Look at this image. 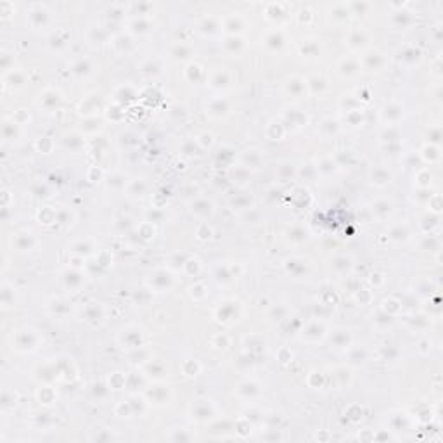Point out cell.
Returning a JSON list of instances; mask_svg holds the SVG:
<instances>
[{
    "mask_svg": "<svg viewBox=\"0 0 443 443\" xmlns=\"http://www.w3.org/2000/svg\"><path fill=\"white\" fill-rule=\"evenodd\" d=\"M14 343H16V348L21 350V352H32L38 344V336H36V332L28 331V329L16 331V334L12 336V344Z\"/></svg>",
    "mask_w": 443,
    "mask_h": 443,
    "instance_id": "obj_1",
    "label": "cell"
},
{
    "mask_svg": "<svg viewBox=\"0 0 443 443\" xmlns=\"http://www.w3.org/2000/svg\"><path fill=\"white\" fill-rule=\"evenodd\" d=\"M11 244L17 251H32V249L36 248L38 242H36V238L33 236V232H30V230H19V232L12 234Z\"/></svg>",
    "mask_w": 443,
    "mask_h": 443,
    "instance_id": "obj_2",
    "label": "cell"
},
{
    "mask_svg": "<svg viewBox=\"0 0 443 443\" xmlns=\"http://www.w3.org/2000/svg\"><path fill=\"white\" fill-rule=\"evenodd\" d=\"M215 415V407L211 405L210 400H198L192 405V417L198 421H208Z\"/></svg>",
    "mask_w": 443,
    "mask_h": 443,
    "instance_id": "obj_3",
    "label": "cell"
},
{
    "mask_svg": "<svg viewBox=\"0 0 443 443\" xmlns=\"http://www.w3.org/2000/svg\"><path fill=\"white\" fill-rule=\"evenodd\" d=\"M61 101H63V97H61L59 92L54 90V88H47L45 92L40 94L38 104H40V107H44V109H47V111H52L54 107H59Z\"/></svg>",
    "mask_w": 443,
    "mask_h": 443,
    "instance_id": "obj_4",
    "label": "cell"
},
{
    "mask_svg": "<svg viewBox=\"0 0 443 443\" xmlns=\"http://www.w3.org/2000/svg\"><path fill=\"white\" fill-rule=\"evenodd\" d=\"M206 113H210L211 116H215V118H222V116L229 115L230 111V106L229 102H227L225 99H222V97H217V99H211L210 104H208V107H206Z\"/></svg>",
    "mask_w": 443,
    "mask_h": 443,
    "instance_id": "obj_5",
    "label": "cell"
},
{
    "mask_svg": "<svg viewBox=\"0 0 443 443\" xmlns=\"http://www.w3.org/2000/svg\"><path fill=\"white\" fill-rule=\"evenodd\" d=\"M49 21H51V16H49V11L44 7V5H35V7L30 11V23H32L35 28L45 26Z\"/></svg>",
    "mask_w": 443,
    "mask_h": 443,
    "instance_id": "obj_6",
    "label": "cell"
},
{
    "mask_svg": "<svg viewBox=\"0 0 443 443\" xmlns=\"http://www.w3.org/2000/svg\"><path fill=\"white\" fill-rule=\"evenodd\" d=\"M305 90H307V82L298 78V76H291V78L286 82V92H288L289 95L296 97V99H300L301 95L305 94Z\"/></svg>",
    "mask_w": 443,
    "mask_h": 443,
    "instance_id": "obj_7",
    "label": "cell"
},
{
    "mask_svg": "<svg viewBox=\"0 0 443 443\" xmlns=\"http://www.w3.org/2000/svg\"><path fill=\"white\" fill-rule=\"evenodd\" d=\"M19 123L14 121L12 118H4L2 121V137L5 140H16L19 137Z\"/></svg>",
    "mask_w": 443,
    "mask_h": 443,
    "instance_id": "obj_8",
    "label": "cell"
},
{
    "mask_svg": "<svg viewBox=\"0 0 443 443\" xmlns=\"http://www.w3.org/2000/svg\"><path fill=\"white\" fill-rule=\"evenodd\" d=\"M381 115H383V118H384V121L386 123H395L402 118V115H404V107L398 106V104H395V102H390L383 107Z\"/></svg>",
    "mask_w": 443,
    "mask_h": 443,
    "instance_id": "obj_9",
    "label": "cell"
},
{
    "mask_svg": "<svg viewBox=\"0 0 443 443\" xmlns=\"http://www.w3.org/2000/svg\"><path fill=\"white\" fill-rule=\"evenodd\" d=\"M223 28L230 35H238V33H241L244 30V21H242V17L239 14H230L223 21Z\"/></svg>",
    "mask_w": 443,
    "mask_h": 443,
    "instance_id": "obj_10",
    "label": "cell"
},
{
    "mask_svg": "<svg viewBox=\"0 0 443 443\" xmlns=\"http://www.w3.org/2000/svg\"><path fill=\"white\" fill-rule=\"evenodd\" d=\"M192 213L198 215V217H210L211 213H213V203L208 201V199H198L196 203H192Z\"/></svg>",
    "mask_w": 443,
    "mask_h": 443,
    "instance_id": "obj_11",
    "label": "cell"
},
{
    "mask_svg": "<svg viewBox=\"0 0 443 443\" xmlns=\"http://www.w3.org/2000/svg\"><path fill=\"white\" fill-rule=\"evenodd\" d=\"M367 42H369V36L364 30H352V32H350L348 44L352 45V47L360 49V47H364V45H367Z\"/></svg>",
    "mask_w": 443,
    "mask_h": 443,
    "instance_id": "obj_12",
    "label": "cell"
},
{
    "mask_svg": "<svg viewBox=\"0 0 443 443\" xmlns=\"http://www.w3.org/2000/svg\"><path fill=\"white\" fill-rule=\"evenodd\" d=\"M393 211V204L390 201H384V199H381V201H376L374 203V206H372V213L376 215L377 218H386L390 217Z\"/></svg>",
    "mask_w": 443,
    "mask_h": 443,
    "instance_id": "obj_13",
    "label": "cell"
},
{
    "mask_svg": "<svg viewBox=\"0 0 443 443\" xmlns=\"http://www.w3.org/2000/svg\"><path fill=\"white\" fill-rule=\"evenodd\" d=\"M265 45L272 51H279L284 45V35L281 32H270L265 36Z\"/></svg>",
    "mask_w": 443,
    "mask_h": 443,
    "instance_id": "obj_14",
    "label": "cell"
},
{
    "mask_svg": "<svg viewBox=\"0 0 443 443\" xmlns=\"http://www.w3.org/2000/svg\"><path fill=\"white\" fill-rule=\"evenodd\" d=\"M338 69H340L341 75H355L360 69V63L357 59H352V57H346L340 63Z\"/></svg>",
    "mask_w": 443,
    "mask_h": 443,
    "instance_id": "obj_15",
    "label": "cell"
},
{
    "mask_svg": "<svg viewBox=\"0 0 443 443\" xmlns=\"http://www.w3.org/2000/svg\"><path fill=\"white\" fill-rule=\"evenodd\" d=\"M230 85V76L225 69H220V71L213 73L211 76V87L213 88H225Z\"/></svg>",
    "mask_w": 443,
    "mask_h": 443,
    "instance_id": "obj_16",
    "label": "cell"
},
{
    "mask_svg": "<svg viewBox=\"0 0 443 443\" xmlns=\"http://www.w3.org/2000/svg\"><path fill=\"white\" fill-rule=\"evenodd\" d=\"M170 55L173 57V59H177V61L189 59L190 55H192V49H190L189 45H186V44H175L173 47H171Z\"/></svg>",
    "mask_w": 443,
    "mask_h": 443,
    "instance_id": "obj_17",
    "label": "cell"
},
{
    "mask_svg": "<svg viewBox=\"0 0 443 443\" xmlns=\"http://www.w3.org/2000/svg\"><path fill=\"white\" fill-rule=\"evenodd\" d=\"M64 282L69 289H78L80 284L83 282L82 279V273L76 272V270H66L64 272Z\"/></svg>",
    "mask_w": 443,
    "mask_h": 443,
    "instance_id": "obj_18",
    "label": "cell"
},
{
    "mask_svg": "<svg viewBox=\"0 0 443 443\" xmlns=\"http://www.w3.org/2000/svg\"><path fill=\"white\" fill-rule=\"evenodd\" d=\"M350 340L352 338H350L348 331H344V329H340V331H336L332 334V343H334L336 348H348Z\"/></svg>",
    "mask_w": 443,
    "mask_h": 443,
    "instance_id": "obj_19",
    "label": "cell"
},
{
    "mask_svg": "<svg viewBox=\"0 0 443 443\" xmlns=\"http://www.w3.org/2000/svg\"><path fill=\"white\" fill-rule=\"evenodd\" d=\"M383 64H384V57L379 54V52H371V54L365 55V59H364V66L369 68V69H372V68H374V69H379Z\"/></svg>",
    "mask_w": 443,
    "mask_h": 443,
    "instance_id": "obj_20",
    "label": "cell"
},
{
    "mask_svg": "<svg viewBox=\"0 0 443 443\" xmlns=\"http://www.w3.org/2000/svg\"><path fill=\"white\" fill-rule=\"evenodd\" d=\"M390 178H392V175L388 173L384 168H376V170H372L371 180H372V184H376V186H386V184H390Z\"/></svg>",
    "mask_w": 443,
    "mask_h": 443,
    "instance_id": "obj_21",
    "label": "cell"
},
{
    "mask_svg": "<svg viewBox=\"0 0 443 443\" xmlns=\"http://www.w3.org/2000/svg\"><path fill=\"white\" fill-rule=\"evenodd\" d=\"M63 144H64V147H68V149L76 151V149L82 147L83 140L78 134H66L64 135V138H63Z\"/></svg>",
    "mask_w": 443,
    "mask_h": 443,
    "instance_id": "obj_22",
    "label": "cell"
},
{
    "mask_svg": "<svg viewBox=\"0 0 443 443\" xmlns=\"http://www.w3.org/2000/svg\"><path fill=\"white\" fill-rule=\"evenodd\" d=\"M73 73L78 76H87L92 73V64L87 59H80L73 64Z\"/></svg>",
    "mask_w": 443,
    "mask_h": 443,
    "instance_id": "obj_23",
    "label": "cell"
},
{
    "mask_svg": "<svg viewBox=\"0 0 443 443\" xmlns=\"http://www.w3.org/2000/svg\"><path fill=\"white\" fill-rule=\"evenodd\" d=\"M332 267H334V270H338V272H341V273L348 272V270L352 269V258H350V256H338V258H334V261H332Z\"/></svg>",
    "mask_w": 443,
    "mask_h": 443,
    "instance_id": "obj_24",
    "label": "cell"
},
{
    "mask_svg": "<svg viewBox=\"0 0 443 443\" xmlns=\"http://www.w3.org/2000/svg\"><path fill=\"white\" fill-rule=\"evenodd\" d=\"M288 238L291 239V241L294 242H301L307 239V230L303 229V227L300 225H293L291 229L288 230Z\"/></svg>",
    "mask_w": 443,
    "mask_h": 443,
    "instance_id": "obj_25",
    "label": "cell"
},
{
    "mask_svg": "<svg viewBox=\"0 0 443 443\" xmlns=\"http://www.w3.org/2000/svg\"><path fill=\"white\" fill-rule=\"evenodd\" d=\"M369 358L367 352H365L364 348H353L352 352H350V360H352L355 365H360V364H365V360Z\"/></svg>",
    "mask_w": 443,
    "mask_h": 443,
    "instance_id": "obj_26",
    "label": "cell"
},
{
    "mask_svg": "<svg viewBox=\"0 0 443 443\" xmlns=\"http://www.w3.org/2000/svg\"><path fill=\"white\" fill-rule=\"evenodd\" d=\"M199 30L203 33H208V35H213L215 32L218 30V23L213 19V17H204V19L199 23Z\"/></svg>",
    "mask_w": 443,
    "mask_h": 443,
    "instance_id": "obj_27",
    "label": "cell"
},
{
    "mask_svg": "<svg viewBox=\"0 0 443 443\" xmlns=\"http://www.w3.org/2000/svg\"><path fill=\"white\" fill-rule=\"evenodd\" d=\"M244 163L248 165L246 168H249V166L260 168V165H261V156L258 154V151H246V154H244Z\"/></svg>",
    "mask_w": 443,
    "mask_h": 443,
    "instance_id": "obj_28",
    "label": "cell"
},
{
    "mask_svg": "<svg viewBox=\"0 0 443 443\" xmlns=\"http://www.w3.org/2000/svg\"><path fill=\"white\" fill-rule=\"evenodd\" d=\"M239 392L244 393L246 396H255L260 393V386L256 383H253V381H248V383H242L239 386Z\"/></svg>",
    "mask_w": 443,
    "mask_h": 443,
    "instance_id": "obj_29",
    "label": "cell"
},
{
    "mask_svg": "<svg viewBox=\"0 0 443 443\" xmlns=\"http://www.w3.org/2000/svg\"><path fill=\"white\" fill-rule=\"evenodd\" d=\"M334 170H336V163L332 161V158H322L321 161H319V171H321V173L329 175Z\"/></svg>",
    "mask_w": 443,
    "mask_h": 443,
    "instance_id": "obj_30",
    "label": "cell"
},
{
    "mask_svg": "<svg viewBox=\"0 0 443 443\" xmlns=\"http://www.w3.org/2000/svg\"><path fill=\"white\" fill-rule=\"evenodd\" d=\"M182 151L186 153L187 156H198L199 154L198 142H194V140H187V142H184Z\"/></svg>",
    "mask_w": 443,
    "mask_h": 443,
    "instance_id": "obj_31",
    "label": "cell"
},
{
    "mask_svg": "<svg viewBox=\"0 0 443 443\" xmlns=\"http://www.w3.org/2000/svg\"><path fill=\"white\" fill-rule=\"evenodd\" d=\"M393 239H402V241H405L409 236L407 229L405 227H395V229H392V234H390Z\"/></svg>",
    "mask_w": 443,
    "mask_h": 443,
    "instance_id": "obj_32",
    "label": "cell"
},
{
    "mask_svg": "<svg viewBox=\"0 0 443 443\" xmlns=\"http://www.w3.org/2000/svg\"><path fill=\"white\" fill-rule=\"evenodd\" d=\"M414 54L417 55V54H421L417 49H410V51H404L402 54H400V61H407V59H410V61H417L419 57H414Z\"/></svg>",
    "mask_w": 443,
    "mask_h": 443,
    "instance_id": "obj_33",
    "label": "cell"
}]
</instances>
